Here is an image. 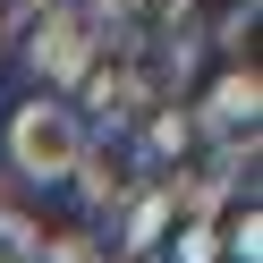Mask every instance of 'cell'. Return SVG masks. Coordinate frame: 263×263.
I'll return each mask as SVG.
<instances>
[{
    "mask_svg": "<svg viewBox=\"0 0 263 263\" xmlns=\"http://www.w3.org/2000/svg\"><path fill=\"white\" fill-rule=\"evenodd\" d=\"M77 161H85V119L68 102H17L9 110V170L17 178L60 187V178H77Z\"/></svg>",
    "mask_w": 263,
    "mask_h": 263,
    "instance_id": "1",
    "label": "cell"
},
{
    "mask_svg": "<svg viewBox=\"0 0 263 263\" xmlns=\"http://www.w3.org/2000/svg\"><path fill=\"white\" fill-rule=\"evenodd\" d=\"M26 60H34V77H51V85H85V68L102 60V43H93V26L77 17V9H51V17H34V34H26Z\"/></svg>",
    "mask_w": 263,
    "mask_h": 263,
    "instance_id": "2",
    "label": "cell"
},
{
    "mask_svg": "<svg viewBox=\"0 0 263 263\" xmlns=\"http://www.w3.org/2000/svg\"><path fill=\"white\" fill-rule=\"evenodd\" d=\"M195 119V136H221V144H238V136H255V119H263V77L246 68H221L212 77V93H204V110H187Z\"/></svg>",
    "mask_w": 263,
    "mask_h": 263,
    "instance_id": "3",
    "label": "cell"
},
{
    "mask_svg": "<svg viewBox=\"0 0 263 263\" xmlns=\"http://www.w3.org/2000/svg\"><path fill=\"white\" fill-rule=\"evenodd\" d=\"M144 110H153V85H144L136 60H93V68H85V119L93 127L119 136V127H136Z\"/></svg>",
    "mask_w": 263,
    "mask_h": 263,
    "instance_id": "4",
    "label": "cell"
},
{
    "mask_svg": "<svg viewBox=\"0 0 263 263\" xmlns=\"http://www.w3.org/2000/svg\"><path fill=\"white\" fill-rule=\"evenodd\" d=\"M178 221V187H144V195H127V221H119V255L127 263H144L161 246V229Z\"/></svg>",
    "mask_w": 263,
    "mask_h": 263,
    "instance_id": "5",
    "label": "cell"
},
{
    "mask_svg": "<svg viewBox=\"0 0 263 263\" xmlns=\"http://www.w3.org/2000/svg\"><path fill=\"white\" fill-rule=\"evenodd\" d=\"M77 195H85L93 212L127 204V161H110V153H93V144H85V161H77Z\"/></svg>",
    "mask_w": 263,
    "mask_h": 263,
    "instance_id": "6",
    "label": "cell"
},
{
    "mask_svg": "<svg viewBox=\"0 0 263 263\" xmlns=\"http://www.w3.org/2000/svg\"><path fill=\"white\" fill-rule=\"evenodd\" d=\"M187 144H195V119H187V110H170V102L144 110V161H178Z\"/></svg>",
    "mask_w": 263,
    "mask_h": 263,
    "instance_id": "7",
    "label": "cell"
},
{
    "mask_svg": "<svg viewBox=\"0 0 263 263\" xmlns=\"http://www.w3.org/2000/svg\"><path fill=\"white\" fill-rule=\"evenodd\" d=\"M221 255H229V263H255V255H263V212H255V204H238V212L221 221Z\"/></svg>",
    "mask_w": 263,
    "mask_h": 263,
    "instance_id": "8",
    "label": "cell"
},
{
    "mask_svg": "<svg viewBox=\"0 0 263 263\" xmlns=\"http://www.w3.org/2000/svg\"><path fill=\"white\" fill-rule=\"evenodd\" d=\"M0 263H43V229L9 204H0Z\"/></svg>",
    "mask_w": 263,
    "mask_h": 263,
    "instance_id": "9",
    "label": "cell"
},
{
    "mask_svg": "<svg viewBox=\"0 0 263 263\" xmlns=\"http://www.w3.org/2000/svg\"><path fill=\"white\" fill-rule=\"evenodd\" d=\"M43 263H110V246L93 238V229H60V238L43 246Z\"/></svg>",
    "mask_w": 263,
    "mask_h": 263,
    "instance_id": "10",
    "label": "cell"
},
{
    "mask_svg": "<svg viewBox=\"0 0 263 263\" xmlns=\"http://www.w3.org/2000/svg\"><path fill=\"white\" fill-rule=\"evenodd\" d=\"M178 263H221V238H212V229H187V238H178Z\"/></svg>",
    "mask_w": 263,
    "mask_h": 263,
    "instance_id": "11",
    "label": "cell"
},
{
    "mask_svg": "<svg viewBox=\"0 0 263 263\" xmlns=\"http://www.w3.org/2000/svg\"><path fill=\"white\" fill-rule=\"evenodd\" d=\"M0 43H9V34H0Z\"/></svg>",
    "mask_w": 263,
    "mask_h": 263,
    "instance_id": "12",
    "label": "cell"
}]
</instances>
